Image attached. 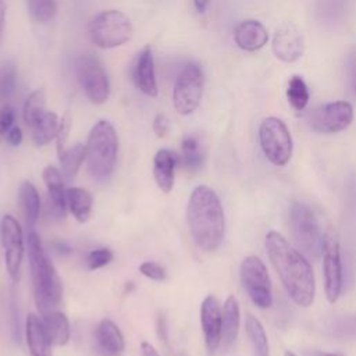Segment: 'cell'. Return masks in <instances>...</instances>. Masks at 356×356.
Wrapping results in <instances>:
<instances>
[{"mask_svg":"<svg viewBox=\"0 0 356 356\" xmlns=\"http://www.w3.org/2000/svg\"><path fill=\"white\" fill-rule=\"evenodd\" d=\"M204 150L199 139L193 135H186L181 142V159L184 168L189 172H197L204 164Z\"/></svg>","mask_w":356,"mask_h":356,"instance_id":"cell-27","label":"cell"},{"mask_svg":"<svg viewBox=\"0 0 356 356\" xmlns=\"http://www.w3.org/2000/svg\"><path fill=\"white\" fill-rule=\"evenodd\" d=\"M140 350H142V356H160L159 352L154 349V346L150 345L149 342H142Z\"/></svg>","mask_w":356,"mask_h":356,"instance_id":"cell-45","label":"cell"},{"mask_svg":"<svg viewBox=\"0 0 356 356\" xmlns=\"http://www.w3.org/2000/svg\"><path fill=\"white\" fill-rule=\"evenodd\" d=\"M349 79H350V86L353 89V93L356 95V51L352 54L349 60Z\"/></svg>","mask_w":356,"mask_h":356,"instance_id":"cell-43","label":"cell"},{"mask_svg":"<svg viewBox=\"0 0 356 356\" xmlns=\"http://www.w3.org/2000/svg\"><path fill=\"white\" fill-rule=\"evenodd\" d=\"M86 163L95 179H107L115 167L118 153V138L114 127L104 120L97 121L86 140Z\"/></svg>","mask_w":356,"mask_h":356,"instance_id":"cell-4","label":"cell"},{"mask_svg":"<svg viewBox=\"0 0 356 356\" xmlns=\"http://www.w3.org/2000/svg\"><path fill=\"white\" fill-rule=\"evenodd\" d=\"M203 95V71L199 64L188 63L178 74L172 92L175 110L188 115L193 113Z\"/></svg>","mask_w":356,"mask_h":356,"instance_id":"cell-9","label":"cell"},{"mask_svg":"<svg viewBox=\"0 0 356 356\" xmlns=\"http://www.w3.org/2000/svg\"><path fill=\"white\" fill-rule=\"evenodd\" d=\"M78 81L86 97L95 104H103L110 95V83L102 63L90 56H83L76 61Z\"/></svg>","mask_w":356,"mask_h":356,"instance_id":"cell-10","label":"cell"},{"mask_svg":"<svg viewBox=\"0 0 356 356\" xmlns=\"http://www.w3.org/2000/svg\"><path fill=\"white\" fill-rule=\"evenodd\" d=\"M324 356H343V355H341V353H325Z\"/></svg>","mask_w":356,"mask_h":356,"instance_id":"cell-48","label":"cell"},{"mask_svg":"<svg viewBox=\"0 0 356 356\" xmlns=\"http://www.w3.org/2000/svg\"><path fill=\"white\" fill-rule=\"evenodd\" d=\"M28 257L36 306L43 314L54 310L63 298V284L35 231L28 234Z\"/></svg>","mask_w":356,"mask_h":356,"instance_id":"cell-3","label":"cell"},{"mask_svg":"<svg viewBox=\"0 0 356 356\" xmlns=\"http://www.w3.org/2000/svg\"><path fill=\"white\" fill-rule=\"evenodd\" d=\"M42 325L50 345L63 346L70 341V323L64 313L50 310L42 314Z\"/></svg>","mask_w":356,"mask_h":356,"instance_id":"cell-21","label":"cell"},{"mask_svg":"<svg viewBox=\"0 0 356 356\" xmlns=\"http://www.w3.org/2000/svg\"><path fill=\"white\" fill-rule=\"evenodd\" d=\"M170 129V121L164 114H157L153 121V131L156 136L164 138Z\"/></svg>","mask_w":356,"mask_h":356,"instance_id":"cell-41","label":"cell"},{"mask_svg":"<svg viewBox=\"0 0 356 356\" xmlns=\"http://www.w3.org/2000/svg\"><path fill=\"white\" fill-rule=\"evenodd\" d=\"M1 243L8 275L13 281H18L24 257V235L19 222L11 214L1 218Z\"/></svg>","mask_w":356,"mask_h":356,"instance_id":"cell-13","label":"cell"},{"mask_svg":"<svg viewBox=\"0 0 356 356\" xmlns=\"http://www.w3.org/2000/svg\"><path fill=\"white\" fill-rule=\"evenodd\" d=\"M352 120L350 103L339 100L314 108L309 117V125L317 134H337L346 129Z\"/></svg>","mask_w":356,"mask_h":356,"instance_id":"cell-11","label":"cell"},{"mask_svg":"<svg viewBox=\"0 0 356 356\" xmlns=\"http://www.w3.org/2000/svg\"><path fill=\"white\" fill-rule=\"evenodd\" d=\"M305 50V42L300 31L292 22L280 25L273 38V51L284 63H295Z\"/></svg>","mask_w":356,"mask_h":356,"instance_id":"cell-14","label":"cell"},{"mask_svg":"<svg viewBox=\"0 0 356 356\" xmlns=\"http://www.w3.org/2000/svg\"><path fill=\"white\" fill-rule=\"evenodd\" d=\"M6 139L7 142L11 145V146H18L21 142H22V131L19 127H13L8 134L6 135Z\"/></svg>","mask_w":356,"mask_h":356,"instance_id":"cell-42","label":"cell"},{"mask_svg":"<svg viewBox=\"0 0 356 356\" xmlns=\"http://www.w3.org/2000/svg\"><path fill=\"white\" fill-rule=\"evenodd\" d=\"M42 178L46 184L47 193L51 202V210L58 218L65 217V206H67V197L63 178L60 171L54 165H46L42 171Z\"/></svg>","mask_w":356,"mask_h":356,"instance_id":"cell-20","label":"cell"},{"mask_svg":"<svg viewBox=\"0 0 356 356\" xmlns=\"http://www.w3.org/2000/svg\"><path fill=\"white\" fill-rule=\"evenodd\" d=\"M26 7L31 17L38 22H47L57 13L56 0H26Z\"/></svg>","mask_w":356,"mask_h":356,"instance_id":"cell-33","label":"cell"},{"mask_svg":"<svg viewBox=\"0 0 356 356\" xmlns=\"http://www.w3.org/2000/svg\"><path fill=\"white\" fill-rule=\"evenodd\" d=\"M46 111V96L43 89L33 90L24 103V121L29 127L39 115H42Z\"/></svg>","mask_w":356,"mask_h":356,"instance_id":"cell-30","label":"cell"},{"mask_svg":"<svg viewBox=\"0 0 356 356\" xmlns=\"http://www.w3.org/2000/svg\"><path fill=\"white\" fill-rule=\"evenodd\" d=\"M18 199H19V206H21L25 222L32 229L39 217L40 197L35 185L31 181L21 182L18 189Z\"/></svg>","mask_w":356,"mask_h":356,"instance_id":"cell-24","label":"cell"},{"mask_svg":"<svg viewBox=\"0 0 356 356\" xmlns=\"http://www.w3.org/2000/svg\"><path fill=\"white\" fill-rule=\"evenodd\" d=\"M239 275L250 300L260 309H268L273 305V288L267 267L261 259L257 256L245 257L241 263Z\"/></svg>","mask_w":356,"mask_h":356,"instance_id":"cell-8","label":"cell"},{"mask_svg":"<svg viewBox=\"0 0 356 356\" xmlns=\"http://www.w3.org/2000/svg\"><path fill=\"white\" fill-rule=\"evenodd\" d=\"M264 245L268 259L293 303L300 307L312 306L316 295V281L312 264L305 254L277 231L267 232Z\"/></svg>","mask_w":356,"mask_h":356,"instance_id":"cell-1","label":"cell"},{"mask_svg":"<svg viewBox=\"0 0 356 356\" xmlns=\"http://www.w3.org/2000/svg\"><path fill=\"white\" fill-rule=\"evenodd\" d=\"M10 314H11V334L13 339L19 343L21 342V325H19V314H18V305L15 300L14 291L11 292L10 298Z\"/></svg>","mask_w":356,"mask_h":356,"instance_id":"cell-39","label":"cell"},{"mask_svg":"<svg viewBox=\"0 0 356 356\" xmlns=\"http://www.w3.org/2000/svg\"><path fill=\"white\" fill-rule=\"evenodd\" d=\"M286 97L291 103V106L295 110H303L307 103H309V90L307 86L305 83V81L298 76L293 75L289 82H288V89H286Z\"/></svg>","mask_w":356,"mask_h":356,"instance_id":"cell-31","label":"cell"},{"mask_svg":"<svg viewBox=\"0 0 356 356\" xmlns=\"http://www.w3.org/2000/svg\"><path fill=\"white\" fill-rule=\"evenodd\" d=\"M177 154L167 149H160L153 159V177L159 189L164 193L171 192L175 179Z\"/></svg>","mask_w":356,"mask_h":356,"instance_id":"cell-18","label":"cell"},{"mask_svg":"<svg viewBox=\"0 0 356 356\" xmlns=\"http://www.w3.org/2000/svg\"><path fill=\"white\" fill-rule=\"evenodd\" d=\"M284 356H296L292 350H285V353H284Z\"/></svg>","mask_w":356,"mask_h":356,"instance_id":"cell-47","label":"cell"},{"mask_svg":"<svg viewBox=\"0 0 356 356\" xmlns=\"http://www.w3.org/2000/svg\"><path fill=\"white\" fill-rule=\"evenodd\" d=\"M222 316V331H221V341L225 346H229L238 337L239 332V323H241V312L239 305L235 296H228L224 302L221 309Z\"/></svg>","mask_w":356,"mask_h":356,"instance_id":"cell-23","label":"cell"},{"mask_svg":"<svg viewBox=\"0 0 356 356\" xmlns=\"http://www.w3.org/2000/svg\"><path fill=\"white\" fill-rule=\"evenodd\" d=\"M289 224L292 236L307 256L317 257L321 254L323 239L318 221L313 213V210L302 202H293L289 210Z\"/></svg>","mask_w":356,"mask_h":356,"instance_id":"cell-6","label":"cell"},{"mask_svg":"<svg viewBox=\"0 0 356 356\" xmlns=\"http://www.w3.org/2000/svg\"><path fill=\"white\" fill-rule=\"evenodd\" d=\"M113 257H114L113 252L107 248L93 249L86 256V264L90 270H97L107 266L113 260Z\"/></svg>","mask_w":356,"mask_h":356,"instance_id":"cell-36","label":"cell"},{"mask_svg":"<svg viewBox=\"0 0 356 356\" xmlns=\"http://www.w3.org/2000/svg\"><path fill=\"white\" fill-rule=\"evenodd\" d=\"M139 271L154 281H163L165 278V270L156 261H143L139 266Z\"/></svg>","mask_w":356,"mask_h":356,"instance_id":"cell-40","label":"cell"},{"mask_svg":"<svg viewBox=\"0 0 356 356\" xmlns=\"http://www.w3.org/2000/svg\"><path fill=\"white\" fill-rule=\"evenodd\" d=\"M6 10H7L6 1L0 0V43L3 39V31H4V22H6Z\"/></svg>","mask_w":356,"mask_h":356,"instance_id":"cell-44","label":"cell"},{"mask_svg":"<svg viewBox=\"0 0 356 356\" xmlns=\"http://www.w3.org/2000/svg\"><path fill=\"white\" fill-rule=\"evenodd\" d=\"M58 117L53 111H44L42 115H39L31 125V134L32 139L38 146L47 145L51 139L56 138L57 129H58Z\"/></svg>","mask_w":356,"mask_h":356,"instance_id":"cell-25","label":"cell"},{"mask_svg":"<svg viewBox=\"0 0 356 356\" xmlns=\"http://www.w3.org/2000/svg\"><path fill=\"white\" fill-rule=\"evenodd\" d=\"M186 220L193 242L203 252L216 250L225 232L224 210L217 193L206 186H196L188 200Z\"/></svg>","mask_w":356,"mask_h":356,"instance_id":"cell-2","label":"cell"},{"mask_svg":"<svg viewBox=\"0 0 356 356\" xmlns=\"http://www.w3.org/2000/svg\"><path fill=\"white\" fill-rule=\"evenodd\" d=\"M15 111L10 104H6L0 108V142L6 138L8 131L14 127Z\"/></svg>","mask_w":356,"mask_h":356,"instance_id":"cell-38","label":"cell"},{"mask_svg":"<svg viewBox=\"0 0 356 356\" xmlns=\"http://www.w3.org/2000/svg\"><path fill=\"white\" fill-rule=\"evenodd\" d=\"M332 332L338 338H356V314H343L335 318Z\"/></svg>","mask_w":356,"mask_h":356,"instance_id":"cell-35","label":"cell"},{"mask_svg":"<svg viewBox=\"0 0 356 356\" xmlns=\"http://www.w3.org/2000/svg\"><path fill=\"white\" fill-rule=\"evenodd\" d=\"M259 139L266 159L278 167L289 163L293 143L285 122L277 117H267L259 127Z\"/></svg>","mask_w":356,"mask_h":356,"instance_id":"cell-7","label":"cell"},{"mask_svg":"<svg viewBox=\"0 0 356 356\" xmlns=\"http://www.w3.org/2000/svg\"><path fill=\"white\" fill-rule=\"evenodd\" d=\"M25 337L31 356H51V345L46 338L42 321L35 314H29L26 318Z\"/></svg>","mask_w":356,"mask_h":356,"instance_id":"cell-22","label":"cell"},{"mask_svg":"<svg viewBox=\"0 0 356 356\" xmlns=\"http://www.w3.org/2000/svg\"><path fill=\"white\" fill-rule=\"evenodd\" d=\"M132 79L136 88L150 97H156L159 93L156 74H154V61L150 46H145L135 58L132 67Z\"/></svg>","mask_w":356,"mask_h":356,"instance_id":"cell-16","label":"cell"},{"mask_svg":"<svg viewBox=\"0 0 356 356\" xmlns=\"http://www.w3.org/2000/svg\"><path fill=\"white\" fill-rule=\"evenodd\" d=\"M209 1L210 0H193V4H195V8L197 13H204L207 6H209Z\"/></svg>","mask_w":356,"mask_h":356,"instance_id":"cell-46","label":"cell"},{"mask_svg":"<svg viewBox=\"0 0 356 356\" xmlns=\"http://www.w3.org/2000/svg\"><path fill=\"white\" fill-rule=\"evenodd\" d=\"M71 127H72L71 113L65 111L61 115V120L58 121V129H57V135H56V139H57V153L58 154H61L67 149L65 145H67V140H68V136H70Z\"/></svg>","mask_w":356,"mask_h":356,"instance_id":"cell-37","label":"cell"},{"mask_svg":"<svg viewBox=\"0 0 356 356\" xmlns=\"http://www.w3.org/2000/svg\"><path fill=\"white\" fill-rule=\"evenodd\" d=\"M65 197H67V206L72 216L75 217L76 221L79 222H86L90 217L92 211V195L83 188H68L65 191Z\"/></svg>","mask_w":356,"mask_h":356,"instance_id":"cell-26","label":"cell"},{"mask_svg":"<svg viewBox=\"0 0 356 356\" xmlns=\"http://www.w3.org/2000/svg\"><path fill=\"white\" fill-rule=\"evenodd\" d=\"M345 11L343 0H318L317 3V15L324 24L338 22Z\"/></svg>","mask_w":356,"mask_h":356,"instance_id":"cell-32","label":"cell"},{"mask_svg":"<svg viewBox=\"0 0 356 356\" xmlns=\"http://www.w3.org/2000/svg\"><path fill=\"white\" fill-rule=\"evenodd\" d=\"M97 349L103 356H120L125 348L120 328L108 318L100 321L97 331Z\"/></svg>","mask_w":356,"mask_h":356,"instance_id":"cell-19","label":"cell"},{"mask_svg":"<svg viewBox=\"0 0 356 356\" xmlns=\"http://www.w3.org/2000/svg\"><path fill=\"white\" fill-rule=\"evenodd\" d=\"M234 40L242 50L256 51L267 43L268 32L261 22L256 19H246L236 25L234 31Z\"/></svg>","mask_w":356,"mask_h":356,"instance_id":"cell-17","label":"cell"},{"mask_svg":"<svg viewBox=\"0 0 356 356\" xmlns=\"http://www.w3.org/2000/svg\"><path fill=\"white\" fill-rule=\"evenodd\" d=\"M58 159L61 163L63 175L67 179H72L75 178L82 161L86 159V147L82 143H76L58 154Z\"/></svg>","mask_w":356,"mask_h":356,"instance_id":"cell-28","label":"cell"},{"mask_svg":"<svg viewBox=\"0 0 356 356\" xmlns=\"http://www.w3.org/2000/svg\"><path fill=\"white\" fill-rule=\"evenodd\" d=\"M321 256L325 298L330 303H335L342 291V261L338 241L332 235H324Z\"/></svg>","mask_w":356,"mask_h":356,"instance_id":"cell-12","label":"cell"},{"mask_svg":"<svg viewBox=\"0 0 356 356\" xmlns=\"http://www.w3.org/2000/svg\"><path fill=\"white\" fill-rule=\"evenodd\" d=\"M245 330L256 356H268V339L263 324L252 314H248Z\"/></svg>","mask_w":356,"mask_h":356,"instance_id":"cell-29","label":"cell"},{"mask_svg":"<svg viewBox=\"0 0 356 356\" xmlns=\"http://www.w3.org/2000/svg\"><path fill=\"white\" fill-rule=\"evenodd\" d=\"M88 35L96 46L113 49L127 43L134 35V28L124 13L106 10L92 18L88 26Z\"/></svg>","mask_w":356,"mask_h":356,"instance_id":"cell-5","label":"cell"},{"mask_svg":"<svg viewBox=\"0 0 356 356\" xmlns=\"http://www.w3.org/2000/svg\"><path fill=\"white\" fill-rule=\"evenodd\" d=\"M17 85V67L13 63H6L0 68V99L7 100L13 96Z\"/></svg>","mask_w":356,"mask_h":356,"instance_id":"cell-34","label":"cell"},{"mask_svg":"<svg viewBox=\"0 0 356 356\" xmlns=\"http://www.w3.org/2000/svg\"><path fill=\"white\" fill-rule=\"evenodd\" d=\"M200 324L204 335L206 346L210 352L217 350L221 343L222 331V316L221 307L216 296L209 295L203 299L200 306Z\"/></svg>","mask_w":356,"mask_h":356,"instance_id":"cell-15","label":"cell"}]
</instances>
